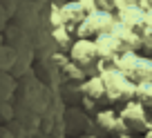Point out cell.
<instances>
[{
    "label": "cell",
    "mask_w": 152,
    "mask_h": 138,
    "mask_svg": "<svg viewBox=\"0 0 152 138\" xmlns=\"http://www.w3.org/2000/svg\"><path fill=\"white\" fill-rule=\"evenodd\" d=\"M99 76L103 78L105 82V94H107V103L112 105H121L134 100V94H137V85L121 72L119 67H107L103 72H99Z\"/></svg>",
    "instance_id": "1"
},
{
    "label": "cell",
    "mask_w": 152,
    "mask_h": 138,
    "mask_svg": "<svg viewBox=\"0 0 152 138\" xmlns=\"http://www.w3.org/2000/svg\"><path fill=\"white\" fill-rule=\"evenodd\" d=\"M121 72L134 82H148L152 80V58L145 56V53H139V51H130V53H123L116 62Z\"/></svg>",
    "instance_id": "2"
},
{
    "label": "cell",
    "mask_w": 152,
    "mask_h": 138,
    "mask_svg": "<svg viewBox=\"0 0 152 138\" xmlns=\"http://www.w3.org/2000/svg\"><path fill=\"white\" fill-rule=\"evenodd\" d=\"M114 25H116V14L114 11H94L92 16H87L85 20L81 22V27L76 29V38H99L103 33H112Z\"/></svg>",
    "instance_id": "3"
},
{
    "label": "cell",
    "mask_w": 152,
    "mask_h": 138,
    "mask_svg": "<svg viewBox=\"0 0 152 138\" xmlns=\"http://www.w3.org/2000/svg\"><path fill=\"white\" fill-rule=\"evenodd\" d=\"M121 118H123L125 127H128L130 134H143L152 127V116L148 111L145 105H141L139 100H130L119 109Z\"/></svg>",
    "instance_id": "4"
},
{
    "label": "cell",
    "mask_w": 152,
    "mask_h": 138,
    "mask_svg": "<svg viewBox=\"0 0 152 138\" xmlns=\"http://www.w3.org/2000/svg\"><path fill=\"white\" fill-rule=\"evenodd\" d=\"M69 60L74 65H78L83 72H92V69L96 72V65H99L96 43L92 38H76L69 49Z\"/></svg>",
    "instance_id": "5"
},
{
    "label": "cell",
    "mask_w": 152,
    "mask_h": 138,
    "mask_svg": "<svg viewBox=\"0 0 152 138\" xmlns=\"http://www.w3.org/2000/svg\"><path fill=\"white\" fill-rule=\"evenodd\" d=\"M96 125H99V129L105 134V136H123V134H130L128 127H125L123 118H121L119 111H114V109H101L96 111Z\"/></svg>",
    "instance_id": "6"
},
{
    "label": "cell",
    "mask_w": 152,
    "mask_h": 138,
    "mask_svg": "<svg viewBox=\"0 0 152 138\" xmlns=\"http://www.w3.org/2000/svg\"><path fill=\"white\" fill-rule=\"evenodd\" d=\"M81 96H83V103H107V94H105V82L99 74H92L90 78L81 82Z\"/></svg>",
    "instance_id": "7"
},
{
    "label": "cell",
    "mask_w": 152,
    "mask_h": 138,
    "mask_svg": "<svg viewBox=\"0 0 152 138\" xmlns=\"http://www.w3.org/2000/svg\"><path fill=\"white\" fill-rule=\"evenodd\" d=\"M112 36H114V40L119 43V47L123 49V53H130V51L141 53V36H139L137 31H132L130 27L121 25L119 20H116V25H114V29H112Z\"/></svg>",
    "instance_id": "8"
},
{
    "label": "cell",
    "mask_w": 152,
    "mask_h": 138,
    "mask_svg": "<svg viewBox=\"0 0 152 138\" xmlns=\"http://www.w3.org/2000/svg\"><path fill=\"white\" fill-rule=\"evenodd\" d=\"M116 20H119L121 25H125V27H130L132 31L141 33L143 29H145V11L141 9L139 5L134 7H128V9H121L119 14H116Z\"/></svg>",
    "instance_id": "9"
},
{
    "label": "cell",
    "mask_w": 152,
    "mask_h": 138,
    "mask_svg": "<svg viewBox=\"0 0 152 138\" xmlns=\"http://www.w3.org/2000/svg\"><path fill=\"white\" fill-rule=\"evenodd\" d=\"M61 11H63V25H65L67 29H72V31H76V29L81 27V22L87 18V16L83 14L81 5H78L76 0L65 2V5L61 7ZM74 36H76V33H74Z\"/></svg>",
    "instance_id": "10"
},
{
    "label": "cell",
    "mask_w": 152,
    "mask_h": 138,
    "mask_svg": "<svg viewBox=\"0 0 152 138\" xmlns=\"http://www.w3.org/2000/svg\"><path fill=\"white\" fill-rule=\"evenodd\" d=\"M54 38H56V43H58V47L63 49V51H67L69 53V49H72V45H74V31L72 29H67V27H54Z\"/></svg>",
    "instance_id": "11"
},
{
    "label": "cell",
    "mask_w": 152,
    "mask_h": 138,
    "mask_svg": "<svg viewBox=\"0 0 152 138\" xmlns=\"http://www.w3.org/2000/svg\"><path fill=\"white\" fill-rule=\"evenodd\" d=\"M139 36H141V51H145V56L152 58V27L145 25V29Z\"/></svg>",
    "instance_id": "12"
},
{
    "label": "cell",
    "mask_w": 152,
    "mask_h": 138,
    "mask_svg": "<svg viewBox=\"0 0 152 138\" xmlns=\"http://www.w3.org/2000/svg\"><path fill=\"white\" fill-rule=\"evenodd\" d=\"M78 5H81L83 14L85 16H92L94 11H99V5H96V0H76Z\"/></svg>",
    "instance_id": "13"
},
{
    "label": "cell",
    "mask_w": 152,
    "mask_h": 138,
    "mask_svg": "<svg viewBox=\"0 0 152 138\" xmlns=\"http://www.w3.org/2000/svg\"><path fill=\"white\" fill-rule=\"evenodd\" d=\"M139 5V0H114V11L119 14L121 9H128V7H134Z\"/></svg>",
    "instance_id": "14"
},
{
    "label": "cell",
    "mask_w": 152,
    "mask_h": 138,
    "mask_svg": "<svg viewBox=\"0 0 152 138\" xmlns=\"http://www.w3.org/2000/svg\"><path fill=\"white\" fill-rule=\"evenodd\" d=\"M96 5L103 11H114V0H96ZM114 14H116V11H114Z\"/></svg>",
    "instance_id": "15"
},
{
    "label": "cell",
    "mask_w": 152,
    "mask_h": 138,
    "mask_svg": "<svg viewBox=\"0 0 152 138\" xmlns=\"http://www.w3.org/2000/svg\"><path fill=\"white\" fill-rule=\"evenodd\" d=\"M139 7H141L143 11H150L152 9V0H139Z\"/></svg>",
    "instance_id": "16"
},
{
    "label": "cell",
    "mask_w": 152,
    "mask_h": 138,
    "mask_svg": "<svg viewBox=\"0 0 152 138\" xmlns=\"http://www.w3.org/2000/svg\"><path fill=\"white\" fill-rule=\"evenodd\" d=\"M145 22L152 27V9H150V11H145Z\"/></svg>",
    "instance_id": "17"
},
{
    "label": "cell",
    "mask_w": 152,
    "mask_h": 138,
    "mask_svg": "<svg viewBox=\"0 0 152 138\" xmlns=\"http://www.w3.org/2000/svg\"><path fill=\"white\" fill-rule=\"evenodd\" d=\"M143 138H152V127L148 129V131H143Z\"/></svg>",
    "instance_id": "18"
},
{
    "label": "cell",
    "mask_w": 152,
    "mask_h": 138,
    "mask_svg": "<svg viewBox=\"0 0 152 138\" xmlns=\"http://www.w3.org/2000/svg\"><path fill=\"white\" fill-rule=\"evenodd\" d=\"M116 138H132L130 134H123V136H116Z\"/></svg>",
    "instance_id": "19"
}]
</instances>
